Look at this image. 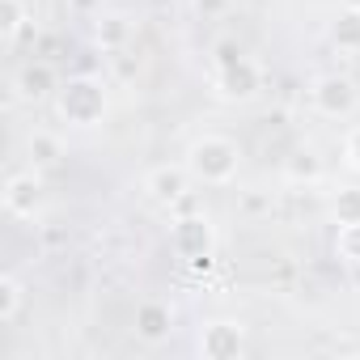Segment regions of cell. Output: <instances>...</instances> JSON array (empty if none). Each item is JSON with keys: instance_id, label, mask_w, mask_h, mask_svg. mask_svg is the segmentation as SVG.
Segmentation results:
<instances>
[{"instance_id": "obj_21", "label": "cell", "mask_w": 360, "mask_h": 360, "mask_svg": "<svg viewBox=\"0 0 360 360\" xmlns=\"http://www.w3.org/2000/svg\"><path fill=\"white\" fill-rule=\"evenodd\" d=\"M343 165H347L352 174H360V123L343 136Z\"/></svg>"}, {"instance_id": "obj_6", "label": "cell", "mask_w": 360, "mask_h": 360, "mask_svg": "<svg viewBox=\"0 0 360 360\" xmlns=\"http://www.w3.org/2000/svg\"><path fill=\"white\" fill-rule=\"evenodd\" d=\"M191 169L187 165H153L148 174H144V195L157 204V208H183L187 204V195H191Z\"/></svg>"}, {"instance_id": "obj_9", "label": "cell", "mask_w": 360, "mask_h": 360, "mask_svg": "<svg viewBox=\"0 0 360 360\" xmlns=\"http://www.w3.org/2000/svg\"><path fill=\"white\" fill-rule=\"evenodd\" d=\"M131 39H136V22H131V13H123V9H106V13L94 18V47H98L102 56H119V51H127Z\"/></svg>"}, {"instance_id": "obj_14", "label": "cell", "mask_w": 360, "mask_h": 360, "mask_svg": "<svg viewBox=\"0 0 360 360\" xmlns=\"http://www.w3.org/2000/svg\"><path fill=\"white\" fill-rule=\"evenodd\" d=\"M330 47L343 51V56H356L360 51V9H339L330 18V30H326Z\"/></svg>"}, {"instance_id": "obj_18", "label": "cell", "mask_w": 360, "mask_h": 360, "mask_svg": "<svg viewBox=\"0 0 360 360\" xmlns=\"http://www.w3.org/2000/svg\"><path fill=\"white\" fill-rule=\"evenodd\" d=\"M335 259L347 263V267H360V221L339 225V233H335Z\"/></svg>"}, {"instance_id": "obj_17", "label": "cell", "mask_w": 360, "mask_h": 360, "mask_svg": "<svg viewBox=\"0 0 360 360\" xmlns=\"http://www.w3.org/2000/svg\"><path fill=\"white\" fill-rule=\"evenodd\" d=\"M26 305V284L18 276H0V322H13Z\"/></svg>"}, {"instance_id": "obj_3", "label": "cell", "mask_w": 360, "mask_h": 360, "mask_svg": "<svg viewBox=\"0 0 360 360\" xmlns=\"http://www.w3.org/2000/svg\"><path fill=\"white\" fill-rule=\"evenodd\" d=\"M169 250L187 267H208L212 255H217V225H212V217L200 212V208L178 212L169 221Z\"/></svg>"}, {"instance_id": "obj_22", "label": "cell", "mask_w": 360, "mask_h": 360, "mask_svg": "<svg viewBox=\"0 0 360 360\" xmlns=\"http://www.w3.org/2000/svg\"><path fill=\"white\" fill-rule=\"evenodd\" d=\"M191 9H195L200 18H225V13L233 9V0H191Z\"/></svg>"}, {"instance_id": "obj_2", "label": "cell", "mask_w": 360, "mask_h": 360, "mask_svg": "<svg viewBox=\"0 0 360 360\" xmlns=\"http://www.w3.org/2000/svg\"><path fill=\"white\" fill-rule=\"evenodd\" d=\"M106 110H110V94H106L102 77L77 72V77L60 81V89H56V115H60V123L89 131V127H98L106 119Z\"/></svg>"}, {"instance_id": "obj_19", "label": "cell", "mask_w": 360, "mask_h": 360, "mask_svg": "<svg viewBox=\"0 0 360 360\" xmlns=\"http://www.w3.org/2000/svg\"><path fill=\"white\" fill-rule=\"evenodd\" d=\"M64 9L77 22H94L98 13H106V0H64Z\"/></svg>"}, {"instance_id": "obj_23", "label": "cell", "mask_w": 360, "mask_h": 360, "mask_svg": "<svg viewBox=\"0 0 360 360\" xmlns=\"http://www.w3.org/2000/svg\"><path fill=\"white\" fill-rule=\"evenodd\" d=\"M267 208H271L267 195H246V200H242V212H250V217H255V212H267Z\"/></svg>"}, {"instance_id": "obj_20", "label": "cell", "mask_w": 360, "mask_h": 360, "mask_svg": "<svg viewBox=\"0 0 360 360\" xmlns=\"http://www.w3.org/2000/svg\"><path fill=\"white\" fill-rule=\"evenodd\" d=\"M246 51H242V43H233V39H217L212 43V64L221 68V64H233V60H242Z\"/></svg>"}, {"instance_id": "obj_12", "label": "cell", "mask_w": 360, "mask_h": 360, "mask_svg": "<svg viewBox=\"0 0 360 360\" xmlns=\"http://www.w3.org/2000/svg\"><path fill=\"white\" fill-rule=\"evenodd\" d=\"M326 178V161H322V153L318 148H292L288 157H284V183H292V187H314V183H322Z\"/></svg>"}, {"instance_id": "obj_5", "label": "cell", "mask_w": 360, "mask_h": 360, "mask_svg": "<svg viewBox=\"0 0 360 360\" xmlns=\"http://www.w3.org/2000/svg\"><path fill=\"white\" fill-rule=\"evenodd\" d=\"M200 356L204 360H242L246 356V322L212 318L200 326Z\"/></svg>"}, {"instance_id": "obj_4", "label": "cell", "mask_w": 360, "mask_h": 360, "mask_svg": "<svg viewBox=\"0 0 360 360\" xmlns=\"http://www.w3.org/2000/svg\"><path fill=\"white\" fill-rule=\"evenodd\" d=\"M309 106L322 115V119H352L356 115V106H360V89H356V81L352 77H339V72H322V77H314L309 81Z\"/></svg>"}, {"instance_id": "obj_13", "label": "cell", "mask_w": 360, "mask_h": 360, "mask_svg": "<svg viewBox=\"0 0 360 360\" xmlns=\"http://www.w3.org/2000/svg\"><path fill=\"white\" fill-rule=\"evenodd\" d=\"M26 153H30V165L34 169H51V165L64 161V140L56 131H47V127H34L26 136Z\"/></svg>"}, {"instance_id": "obj_8", "label": "cell", "mask_w": 360, "mask_h": 360, "mask_svg": "<svg viewBox=\"0 0 360 360\" xmlns=\"http://www.w3.org/2000/svg\"><path fill=\"white\" fill-rule=\"evenodd\" d=\"M217 94H221L225 102H238V106L255 102V98L263 94V68H259L250 56H242V60H233V64H221V68H217Z\"/></svg>"}, {"instance_id": "obj_7", "label": "cell", "mask_w": 360, "mask_h": 360, "mask_svg": "<svg viewBox=\"0 0 360 360\" xmlns=\"http://www.w3.org/2000/svg\"><path fill=\"white\" fill-rule=\"evenodd\" d=\"M0 204L13 221H34L43 208V174L39 169H22L5 178V191H0Z\"/></svg>"}, {"instance_id": "obj_11", "label": "cell", "mask_w": 360, "mask_h": 360, "mask_svg": "<svg viewBox=\"0 0 360 360\" xmlns=\"http://www.w3.org/2000/svg\"><path fill=\"white\" fill-rule=\"evenodd\" d=\"M169 335H174V309H169V301L144 297V301L136 305V339L148 343V347H157V343H165Z\"/></svg>"}, {"instance_id": "obj_16", "label": "cell", "mask_w": 360, "mask_h": 360, "mask_svg": "<svg viewBox=\"0 0 360 360\" xmlns=\"http://www.w3.org/2000/svg\"><path fill=\"white\" fill-rule=\"evenodd\" d=\"M330 217H335V225L360 221V187H356V183H347V187H339V191L330 195Z\"/></svg>"}, {"instance_id": "obj_1", "label": "cell", "mask_w": 360, "mask_h": 360, "mask_svg": "<svg viewBox=\"0 0 360 360\" xmlns=\"http://www.w3.org/2000/svg\"><path fill=\"white\" fill-rule=\"evenodd\" d=\"M183 165L191 169V178L200 187H229L238 169H242V144L233 136H221V131H204L187 144V157Z\"/></svg>"}, {"instance_id": "obj_10", "label": "cell", "mask_w": 360, "mask_h": 360, "mask_svg": "<svg viewBox=\"0 0 360 360\" xmlns=\"http://www.w3.org/2000/svg\"><path fill=\"white\" fill-rule=\"evenodd\" d=\"M56 89H60L56 68L43 64V60H30V64H22V68L13 72V94H18V102L39 106V102H47V98H56Z\"/></svg>"}, {"instance_id": "obj_15", "label": "cell", "mask_w": 360, "mask_h": 360, "mask_svg": "<svg viewBox=\"0 0 360 360\" xmlns=\"http://www.w3.org/2000/svg\"><path fill=\"white\" fill-rule=\"evenodd\" d=\"M26 30H30V9H26V0H0V43L13 47Z\"/></svg>"}]
</instances>
